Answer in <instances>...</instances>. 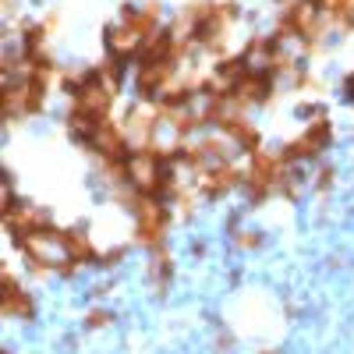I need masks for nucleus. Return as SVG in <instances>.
Wrapping results in <instances>:
<instances>
[{
	"instance_id": "4",
	"label": "nucleus",
	"mask_w": 354,
	"mask_h": 354,
	"mask_svg": "<svg viewBox=\"0 0 354 354\" xmlns=\"http://www.w3.org/2000/svg\"><path fill=\"white\" fill-rule=\"evenodd\" d=\"M0 308H4L8 319H21V322H32L36 319V301H32V294H28L18 277L4 266V290H0Z\"/></svg>"
},
{
	"instance_id": "8",
	"label": "nucleus",
	"mask_w": 354,
	"mask_h": 354,
	"mask_svg": "<svg viewBox=\"0 0 354 354\" xmlns=\"http://www.w3.org/2000/svg\"><path fill=\"white\" fill-rule=\"evenodd\" d=\"M128 255V248H110V252H103L100 259H96V266H103V270H113L117 262H121Z\"/></svg>"
},
{
	"instance_id": "6",
	"label": "nucleus",
	"mask_w": 354,
	"mask_h": 354,
	"mask_svg": "<svg viewBox=\"0 0 354 354\" xmlns=\"http://www.w3.org/2000/svg\"><path fill=\"white\" fill-rule=\"evenodd\" d=\"M149 280L160 294H167L170 280H174V259L167 248H153V259H149Z\"/></svg>"
},
{
	"instance_id": "9",
	"label": "nucleus",
	"mask_w": 354,
	"mask_h": 354,
	"mask_svg": "<svg viewBox=\"0 0 354 354\" xmlns=\"http://www.w3.org/2000/svg\"><path fill=\"white\" fill-rule=\"evenodd\" d=\"M333 177H337L333 167H319V174H315V188H319V192H326V188L333 185Z\"/></svg>"
},
{
	"instance_id": "2",
	"label": "nucleus",
	"mask_w": 354,
	"mask_h": 354,
	"mask_svg": "<svg viewBox=\"0 0 354 354\" xmlns=\"http://www.w3.org/2000/svg\"><path fill=\"white\" fill-rule=\"evenodd\" d=\"M131 216H135V241L142 248H163V234L170 227V202L160 198H142L131 205Z\"/></svg>"
},
{
	"instance_id": "5",
	"label": "nucleus",
	"mask_w": 354,
	"mask_h": 354,
	"mask_svg": "<svg viewBox=\"0 0 354 354\" xmlns=\"http://www.w3.org/2000/svg\"><path fill=\"white\" fill-rule=\"evenodd\" d=\"M57 248H61V259L75 262V266H93L100 259L96 245H93V234L85 227H68L61 230V238H57Z\"/></svg>"
},
{
	"instance_id": "7",
	"label": "nucleus",
	"mask_w": 354,
	"mask_h": 354,
	"mask_svg": "<svg viewBox=\"0 0 354 354\" xmlns=\"http://www.w3.org/2000/svg\"><path fill=\"white\" fill-rule=\"evenodd\" d=\"M110 322H113V315H110L106 308H93V312L85 315V326H88V330H100V326H110Z\"/></svg>"
},
{
	"instance_id": "3",
	"label": "nucleus",
	"mask_w": 354,
	"mask_h": 354,
	"mask_svg": "<svg viewBox=\"0 0 354 354\" xmlns=\"http://www.w3.org/2000/svg\"><path fill=\"white\" fill-rule=\"evenodd\" d=\"M241 181H245V170H238L234 163H213V167L195 174V192L205 195V198H223Z\"/></svg>"
},
{
	"instance_id": "11",
	"label": "nucleus",
	"mask_w": 354,
	"mask_h": 354,
	"mask_svg": "<svg viewBox=\"0 0 354 354\" xmlns=\"http://www.w3.org/2000/svg\"><path fill=\"white\" fill-rule=\"evenodd\" d=\"M259 354H277V351H273V347H266V351H259Z\"/></svg>"
},
{
	"instance_id": "1",
	"label": "nucleus",
	"mask_w": 354,
	"mask_h": 354,
	"mask_svg": "<svg viewBox=\"0 0 354 354\" xmlns=\"http://www.w3.org/2000/svg\"><path fill=\"white\" fill-rule=\"evenodd\" d=\"M330 145H333V121L326 117V110H315V117L305 124V131L294 135L280 153L290 163H301V160H319Z\"/></svg>"
},
{
	"instance_id": "10",
	"label": "nucleus",
	"mask_w": 354,
	"mask_h": 354,
	"mask_svg": "<svg viewBox=\"0 0 354 354\" xmlns=\"http://www.w3.org/2000/svg\"><path fill=\"white\" fill-rule=\"evenodd\" d=\"M241 238H238V248H259L262 238H259V230H238Z\"/></svg>"
}]
</instances>
